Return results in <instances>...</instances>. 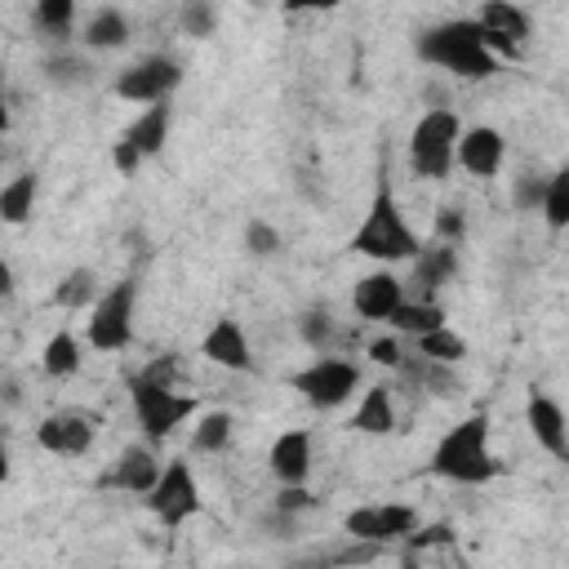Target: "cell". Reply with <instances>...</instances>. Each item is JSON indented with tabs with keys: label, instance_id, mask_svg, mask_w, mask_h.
I'll use <instances>...</instances> for the list:
<instances>
[{
	"label": "cell",
	"instance_id": "6da1fadb",
	"mask_svg": "<svg viewBox=\"0 0 569 569\" xmlns=\"http://www.w3.org/2000/svg\"><path fill=\"white\" fill-rule=\"evenodd\" d=\"M418 58L431 67H445L462 80H485L493 71H502V62L480 44V27L476 18H453L440 27H427L418 36Z\"/></svg>",
	"mask_w": 569,
	"mask_h": 569
},
{
	"label": "cell",
	"instance_id": "7a4b0ae2",
	"mask_svg": "<svg viewBox=\"0 0 569 569\" xmlns=\"http://www.w3.org/2000/svg\"><path fill=\"white\" fill-rule=\"evenodd\" d=\"M436 476L453 480V485H485L498 476V462L489 453V418L485 413H467L458 427H449L440 436V445L431 449L427 462Z\"/></svg>",
	"mask_w": 569,
	"mask_h": 569
},
{
	"label": "cell",
	"instance_id": "3957f363",
	"mask_svg": "<svg viewBox=\"0 0 569 569\" xmlns=\"http://www.w3.org/2000/svg\"><path fill=\"white\" fill-rule=\"evenodd\" d=\"M418 249L422 244L409 231V222H405V213H400V204L391 196V182L382 178L360 231L351 236V253H365V258H378V262H413Z\"/></svg>",
	"mask_w": 569,
	"mask_h": 569
},
{
	"label": "cell",
	"instance_id": "277c9868",
	"mask_svg": "<svg viewBox=\"0 0 569 569\" xmlns=\"http://www.w3.org/2000/svg\"><path fill=\"white\" fill-rule=\"evenodd\" d=\"M458 133H462V124H458V116L449 107L427 111L413 124V133H409V164H413V173L418 178H445L449 164H453Z\"/></svg>",
	"mask_w": 569,
	"mask_h": 569
},
{
	"label": "cell",
	"instance_id": "5b68a950",
	"mask_svg": "<svg viewBox=\"0 0 569 569\" xmlns=\"http://www.w3.org/2000/svg\"><path fill=\"white\" fill-rule=\"evenodd\" d=\"M289 387L302 391V400L311 409H338L356 387H360V365L338 360V356H320L307 369L289 373Z\"/></svg>",
	"mask_w": 569,
	"mask_h": 569
},
{
	"label": "cell",
	"instance_id": "8992f818",
	"mask_svg": "<svg viewBox=\"0 0 569 569\" xmlns=\"http://www.w3.org/2000/svg\"><path fill=\"white\" fill-rule=\"evenodd\" d=\"M133 302H138V284H133V280L111 284V289L93 302L89 342H93L98 351H120V347H129V338H133Z\"/></svg>",
	"mask_w": 569,
	"mask_h": 569
},
{
	"label": "cell",
	"instance_id": "52a82bcc",
	"mask_svg": "<svg viewBox=\"0 0 569 569\" xmlns=\"http://www.w3.org/2000/svg\"><path fill=\"white\" fill-rule=\"evenodd\" d=\"M129 396H133V413H138V422H142V431L151 440H164L196 409V400L191 396H178V387H160V382H147V378H133L129 382Z\"/></svg>",
	"mask_w": 569,
	"mask_h": 569
},
{
	"label": "cell",
	"instance_id": "ba28073f",
	"mask_svg": "<svg viewBox=\"0 0 569 569\" xmlns=\"http://www.w3.org/2000/svg\"><path fill=\"white\" fill-rule=\"evenodd\" d=\"M147 507H151V516H156L164 529H178L182 520H191V516L200 511V485H196V476H191V462L173 458L169 467H160V480H156V489L147 493Z\"/></svg>",
	"mask_w": 569,
	"mask_h": 569
},
{
	"label": "cell",
	"instance_id": "9c48e42d",
	"mask_svg": "<svg viewBox=\"0 0 569 569\" xmlns=\"http://www.w3.org/2000/svg\"><path fill=\"white\" fill-rule=\"evenodd\" d=\"M342 529L351 542H373V547H387V542H405L413 529H418V511L405 507V502H378V507H356L342 516Z\"/></svg>",
	"mask_w": 569,
	"mask_h": 569
},
{
	"label": "cell",
	"instance_id": "30bf717a",
	"mask_svg": "<svg viewBox=\"0 0 569 569\" xmlns=\"http://www.w3.org/2000/svg\"><path fill=\"white\" fill-rule=\"evenodd\" d=\"M178 80H182V67L173 58H164V53H151V58H138L133 67L120 71L116 93L129 98V102H147L151 107V102H164L169 89H178Z\"/></svg>",
	"mask_w": 569,
	"mask_h": 569
},
{
	"label": "cell",
	"instance_id": "8fae6325",
	"mask_svg": "<svg viewBox=\"0 0 569 569\" xmlns=\"http://www.w3.org/2000/svg\"><path fill=\"white\" fill-rule=\"evenodd\" d=\"M36 445L44 453H58V458H80L93 449V422L76 409L67 413H49L40 427H36Z\"/></svg>",
	"mask_w": 569,
	"mask_h": 569
},
{
	"label": "cell",
	"instance_id": "7c38bea8",
	"mask_svg": "<svg viewBox=\"0 0 569 569\" xmlns=\"http://www.w3.org/2000/svg\"><path fill=\"white\" fill-rule=\"evenodd\" d=\"M502 156H507V138L498 129H489V124L462 129L458 142H453V160L476 178H493L502 169Z\"/></svg>",
	"mask_w": 569,
	"mask_h": 569
},
{
	"label": "cell",
	"instance_id": "4fadbf2b",
	"mask_svg": "<svg viewBox=\"0 0 569 569\" xmlns=\"http://www.w3.org/2000/svg\"><path fill=\"white\" fill-rule=\"evenodd\" d=\"M156 480H160V462H156V453H151V449H142V445H129V449L116 458V467H111L98 485L147 498V493L156 489Z\"/></svg>",
	"mask_w": 569,
	"mask_h": 569
},
{
	"label": "cell",
	"instance_id": "5bb4252c",
	"mask_svg": "<svg viewBox=\"0 0 569 569\" xmlns=\"http://www.w3.org/2000/svg\"><path fill=\"white\" fill-rule=\"evenodd\" d=\"M400 302H405V284H400L391 271H369V276H360L356 289H351V307H356V316H365V320H387Z\"/></svg>",
	"mask_w": 569,
	"mask_h": 569
},
{
	"label": "cell",
	"instance_id": "9a60e30c",
	"mask_svg": "<svg viewBox=\"0 0 569 569\" xmlns=\"http://www.w3.org/2000/svg\"><path fill=\"white\" fill-rule=\"evenodd\" d=\"M200 351H204V356H209L213 365H222V369H236V373L253 365V356H249V338H244L240 320H231V316L213 320V329L204 333Z\"/></svg>",
	"mask_w": 569,
	"mask_h": 569
},
{
	"label": "cell",
	"instance_id": "2e32d148",
	"mask_svg": "<svg viewBox=\"0 0 569 569\" xmlns=\"http://www.w3.org/2000/svg\"><path fill=\"white\" fill-rule=\"evenodd\" d=\"M267 467L280 485H302L307 471H311V431H284L276 436L271 453H267Z\"/></svg>",
	"mask_w": 569,
	"mask_h": 569
},
{
	"label": "cell",
	"instance_id": "e0dca14e",
	"mask_svg": "<svg viewBox=\"0 0 569 569\" xmlns=\"http://www.w3.org/2000/svg\"><path fill=\"white\" fill-rule=\"evenodd\" d=\"M525 418H529V431H533V440L551 453V458H565L569 453V431H565V409L551 400V396H533L529 400V409H525Z\"/></svg>",
	"mask_w": 569,
	"mask_h": 569
},
{
	"label": "cell",
	"instance_id": "ac0fdd59",
	"mask_svg": "<svg viewBox=\"0 0 569 569\" xmlns=\"http://www.w3.org/2000/svg\"><path fill=\"white\" fill-rule=\"evenodd\" d=\"M164 138H169V102H151L133 124H129V133H124V142L147 160V156H156L160 147H164Z\"/></svg>",
	"mask_w": 569,
	"mask_h": 569
},
{
	"label": "cell",
	"instance_id": "d6986e66",
	"mask_svg": "<svg viewBox=\"0 0 569 569\" xmlns=\"http://www.w3.org/2000/svg\"><path fill=\"white\" fill-rule=\"evenodd\" d=\"M453 271H458V253H453L449 244H431L427 253L418 249V258H413V284L422 289V302H431V293H436Z\"/></svg>",
	"mask_w": 569,
	"mask_h": 569
},
{
	"label": "cell",
	"instance_id": "ffe728a7",
	"mask_svg": "<svg viewBox=\"0 0 569 569\" xmlns=\"http://www.w3.org/2000/svg\"><path fill=\"white\" fill-rule=\"evenodd\" d=\"M351 427L365 436H387L396 431V405H391V387H369L365 400L351 413Z\"/></svg>",
	"mask_w": 569,
	"mask_h": 569
},
{
	"label": "cell",
	"instance_id": "44dd1931",
	"mask_svg": "<svg viewBox=\"0 0 569 569\" xmlns=\"http://www.w3.org/2000/svg\"><path fill=\"white\" fill-rule=\"evenodd\" d=\"M476 27L489 31V36H498V40H511V44H520V40L529 36L525 9H516V4H507V0H489V4L476 13Z\"/></svg>",
	"mask_w": 569,
	"mask_h": 569
},
{
	"label": "cell",
	"instance_id": "7402d4cb",
	"mask_svg": "<svg viewBox=\"0 0 569 569\" xmlns=\"http://www.w3.org/2000/svg\"><path fill=\"white\" fill-rule=\"evenodd\" d=\"M129 40V18L120 9H98L84 22V44L89 49H120Z\"/></svg>",
	"mask_w": 569,
	"mask_h": 569
},
{
	"label": "cell",
	"instance_id": "603a6c76",
	"mask_svg": "<svg viewBox=\"0 0 569 569\" xmlns=\"http://www.w3.org/2000/svg\"><path fill=\"white\" fill-rule=\"evenodd\" d=\"M31 209H36V173H18V178H9V182L0 187V218L18 227V222L31 218Z\"/></svg>",
	"mask_w": 569,
	"mask_h": 569
},
{
	"label": "cell",
	"instance_id": "cb8c5ba5",
	"mask_svg": "<svg viewBox=\"0 0 569 569\" xmlns=\"http://www.w3.org/2000/svg\"><path fill=\"white\" fill-rule=\"evenodd\" d=\"M387 320H391V329L422 338V333H431V329H440V325H445V311H440L436 302H400Z\"/></svg>",
	"mask_w": 569,
	"mask_h": 569
},
{
	"label": "cell",
	"instance_id": "d4e9b609",
	"mask_svg": "<svg viewBox=\"0 0 569 569\" xmlns=\"http://www.w3.org/2000/svg\"><path fill=\"white\" fill-rule=\"evenodd\" d=\"M40 365H44V373H49V378H71V373L80 369V342H76V333H71V329L53 333V338L44 342Z\"/></svg>",
	"mask_w": 569,
	"mask_h": 569
},
{
	"label": "cell",
	"instance_id": "484cf974",
	"mask_svg": "<svg viewBox=\"0 0 569 569\" xmlns=\"http://www.w3.org/2000/svg\"><path fill=\"white\" fill-rule=\"evenodd\" d=\"M53 302L67 307V311H76V307H84V302H98V276H93L89 267H71V271L58 280Z\"/></svg>",
	"mask_w": 569,
	"mask_h": 569
},
{
	"label": "cell",
	"instance_id": "4316f807",
	"mask_svg": "<svg viewBox=\"0 0 569 569\" xmlns=\"http://www.w3.org/2000/svg\"><path fill=\"white\" fill-rule=\"evenodd\" d=\"M227 445H231V413L227 409H209L191 431V449L196 453H222Z\"/></svg>",
	"mask_w": 569,
	"mask_h": 569
},
{
	"label": "cell",
	"instance_id": "83f0119b",
	"mask_svg": "<svg viewBox=\"0 0 569 569\" xmlns=\"http://www.w3.org/2000/svg\"><path fill=\"white\" fill-rule=\"evenodd\" d=\"M418 356L431 360V365H458V360L467 356V342L440 325V329H431V333L418 338Z\"/></svg>",
	"mask_w": 569,
	"mask_h": 569
},
{
	"label": "cell",
	"instance_id": "f1b7e54d",
	"mask_svg": "<svg viewBox=\"0 0 569 569\" xmlns=\"http://www.w3.org/2000/svg\"><path fill=\"white\" fill-rule=\"evenodd\" d=\"M538 209L547 213V227L551 231H560L569 222V169H556L547 178V191H542V204Z\"/></svg>",
	"mask_w": 569,
	"mask_h": 569
},
{
	"label": "cell",
	"instance_id": "f546056e",
	"mask_svg": "<svg viewBox=\"0 0 569 569\" xmlns=\"http://www.w3.org/2000/svg\"><path fill=\"white\" fill-rule=\"evenodd\" d=\"M44 76H49L53 84H62V89H80V84L93 80V67H89L84 58H76V53H53V58L44 62Z\"/></svg>",
	"mask_w": 569,
	"mask_h": 569
},
{
	"label": "cell",
	"instance_id": "4dcf8cb0",
	"mask_svg": "<svg viewBox=\"0 0 569 569\" xmlns=\"http://www.w3.org/2000/svg\"><path fill=\"white\" fill-rule=\"evenodd\" d=\"M298 333H302V342L311 347V351H329V342H333V316H329V307H307L302 316H298Z\"/></svg>",
	"mask_w": 569,
	"mask_h": 569
},
{
	"label": "cell",
	"instance_id": "1f68e13d",
	"mask_svg": "<svg viewBox=\"0 0 569 569\" xmlns=\"http://www.w3.org/2000/svg\"><path fill=\"white\" fill-rule=\"evenodd\" d=\"M178 27H182L187 36H213L218 13H213V4H204V0H187V4L178 9Z\"/></svg>",
	"mask_w": 569,
	"mask_h": 569
},
{
	"label": "cell",
	"instance_id": "d6a6232c",
	"mask_svg": "<svg viewBox=\"0 0 569 569\" xmlns=\"http://www.w3.org/2000/svg\"><path fill=\"white\" fill-rule=\"evenodd\" d=\"M71 18H76V0H40L36 4V22L53 36H62L71 27Z\"/></svg>",
	"mask_w": 569,
	"mask_h": 569
},
{
	"label": "cell",
	"instance_id": "836d02e7",
	"mask_svg": "<svg viewBox=\"0 0 569 569\" xmlns=\"http://www.w3.org/2000/svg\"><path fill=\"white\" fill-rule=\"evenodd\" d=\"M244 244H249V253H258V258H271V253L280 249V231H276V227H267L262 218H253V222L244 227Z\"/></svg>",
	"mask_w": 569,
	"mask_h": 569
},
{
	"label": "cell",
	"instance_id": "e575fe53",
	"mask_svg": "<svg viewBox=\"0 0 569 569\" xmlns=\"http://www.w3.org/2000/svg\"><path fill=\"white\" fill-rule=\"evenodd\" d=\"M542 191H547V178H538V173H520L516 178V191H511V204L516 209H533V204H542Z\"/></svg>",
	"mask_w": 569,
	"mask_h": 569
},
{
	"label": "cell",
	"instance_id": "d590c367",
	"mask_svg": "<svg viewBox=\"0 0 569 569\" xmlns=\"http://www.w3.org/2000/svg\"><path fill=\"white\" fill-rule=\"evenodd\" d=\"M436 236H440V244H458L467 236V218L458 209H440L436 213Z\"/></svg>",
	"mask_w": 569,
	"mask_h": 569
},
{
	"label": "cell",
	"instance_id": "8d00e7d4",
	"mask_svg": "<svg viewBox=\"0 0 569 569\" xmlns=\"http://www.w3.org/2000/svg\"><path fill=\"white\" fill-rule=\"evenodd\" d=\"M307 507H316V498L302 485H280V493H276V511L280 516H293V511H307Z\"/></svg>",
	"mask_w": 569,
	"mask_h": 569
},
{
	"label": "cell",
	"instance_id": "74e56055",
	"mask_svg": "<svg viewBox=\"0 0 569 569\" xmlns=\"http://www.w3.org/2000/svg\"><path fill=\"white\" fill-rule=\"evenodd\" d=\"M369 360L382 365V369H400V360H405L400 338H373V342H369Z\"/></svg>",
	"mask_w": 569,
	"mask_h": 569
},
{
	"label": "cell",
	"instance_id": "f35d334b",
	"mask_svg": "<svg viewBox=\"0 0 569 569\" xmlns=\"http://www.w3.org/2000/svg\"><path fill=\"white\" fill-rule=\"evenodd\" d=\"M405 542H409L413 551H418V547H449V542H453V529H449V525H427V529H413Z\"/></svg>",
	"mask_w": 569,
	"mask_h": 569
},
{
	"label": "cell",
	"instance_id": "ab89813d",
	"mask_svg": "<svg viewBox=\"0 0 569 569\" xmlns=\"http://www.w3.org/2000/svg\"><path fill=\"white\" fill-rule=\"evenodd\" d=\"M111 160H116V169H120V173H133V169L142 164V156H138V151H133V147H129L124 138H120V142L111 147Z\"/></svg>",
	"mask_w": 569,
	"mask_h": 569
},
{
	"label": "cell",
	"instance_id": "60d3db41",
	"mask_svg": "<svg viewBox=\"0 0 569 569\" xmlns=\"http://www.w3.org/2000/svg\"><path fill=\"white\" fill-rule=\"evenodd\" d=\"M13 293V271H9V262L0 258V298H9Z\"/></svg>",
	"mask_w": 569,
	"mask_h": 569
},
{
	"label": "cell",
	"instance_id": "b9f144b4",
	"mask_svg": "<svg viewBox=\"0 0 569 569\" xmlns=\"http://www.w3.org/2000/svg\"><path fill=\"white\" fill-rule=\"evenodd\" d=\"M4 129H9V98H4V84H0V138H4Z\"/></svg>",
	"mask_w": 569,
	"mask_h": 569
},
{
	"label": "cell",
	"instance_id": "7bdbcfd3",
	"mask_svg": "<svg viewBox=\"0 0 569 569\" xmlns=\"http://www.w3.org/2000/svg\"><path fill=\"white\" fill-rule=\"evenodd\" d=\"M4 480H9V445L0 440V485H4Z\"/></svg>",
	"mask_w": 569,
	"mask_h": 569
},
{
	"label": "cell",
	"instance_id": "ee69618b",
	"mask_svg": "<svg viewBox=\"0 0 569 569\" xmlns=\"http://www.w3.org/2000/svg\"><path fill=\"white\" fill-rule=\"evenodd\" d=\"M400 569H422V560H418V556H405V560H400Z\"/></svg>",
	"mask_w": 569,
	"mask_h": 569
},
{
	"label": "cell",
	"instance_id": "f6af8a7d",
	"mask_svg": "<svg viewBox=\"0 0 569 569\" xmlns=\"http://www.w3.org/2000/svg\"><path fill=\"white\" fill-rule=\"evenodd\" d=\"M0 156H4V147H0Z\"/></svg>",
	"mask_w": 569,
	"mask_h": 569
}]
</instances>
